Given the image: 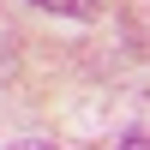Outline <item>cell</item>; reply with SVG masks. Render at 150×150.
Masks as SVG:
<instances>
[{
  "mask_svg": "<svg viewBox=\"0 0 150 150\" xmlns=\"http://www.w3.org/2000/svg\"><path fill=\"white\" fill-rule=\"evenodd\" d=\"M30 6L54 12V18H96V12H102V0H30Z\"/></svg>",
  "mask_w": 150,
  "mask_h": 150,
  "instance_id": "obj_1",
  "label": "cell"
},
{
  "mask_svg": "<svg viewBox=\"0 0 150 150\" xmlns=\"http://www.w3.org/2000/svg\"><path fill=\"white\" fill-rule=\"evenodd\" d=\"M12 150H60V144H42V138H24V144H12Z\"/></svg>",
  "mask_w": 150,
  "mask_h": 150,
  "instance_id": "obj_3",
  "label": "cell"
},
{
  "mask_svg": "<svg viewBox=\"0 0 150 150\" xmlns=\"http://www.w3.org/2000/svg\"><path fill=\"white\" fill-rule=\"evenodd\" d=\"M120 150H150V138H144V132H126V138H120Z\"/></svg>",
  "mask_w": 150,
  "mask_h": 150,
  "instance_id": "obj_2",
  "label": "cell"
}]
</instances>
